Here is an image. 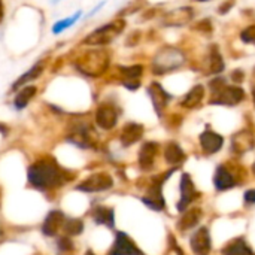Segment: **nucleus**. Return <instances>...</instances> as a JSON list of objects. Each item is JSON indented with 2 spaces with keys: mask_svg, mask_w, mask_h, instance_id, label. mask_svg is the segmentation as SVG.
Returning a JSON list of instances; mask_svg holds the SVG:
<instances>
[{
  "mask_svg": "<svg viewBox=\"0 0 255 255\" xmlns=\"http://www.w3.org/2000/svg\"><path fill=\"white\" fill-rule=\"evenodd\" d=\"M114 187V179L108 173H94L76 185L78 191L82 193H102Z\"/></svg>",
  "mask_w": 255,
  "mask_h": 255,
  "instance_id": "0eeeda50",
  "label": "nucleus"
},
{
  "mask_svg": "<svg viewBox=\"0 0 255 255\" xmlns=\"http://www.w3.org/2000/svg\"><path fill=\"white\" fill-rule=\"evenodd\" d=\"M253 100H254V105H255V85L253 87Z\"/></svg>",
  "mask_w": 255,
  "mask_h": 255,
  "instance_id": "79ce46f5",
  "label": "nucleus"
},
{
  "mask_svg": "<svg viewBox=\"0 0 255 255\" xmlns=\"http://www.w3.org/2000/svg\"><path fill=\"white\" fill-rule=\"evenodd\" d=\"M227 85V79L224 78V76H215V78H212L209 82H208V88L211 90V93H215V91H218V90H221L223 87H226Z\"/></svg>",
  "mask_w": 255,
  "mask_h": 255,
  "instance_id": "72a5a7b5",
  "label": "nucleus"
},
{
  "mask_svg": "<svg viewBox=\"0 0 255 255\" xmlns=\"http://www.w3.org/2000/svg\"><path fill=\"white\" fill-rule=\"evenodd\" d=\"M142 136H143V126L137 124V123H128L124 126L120 140H121L123 146H130V145L136 143L137 140H140Z\"/></svg>",
  "mask_w": 255,
  "mask_h": 255,
  "instance_id": "dca6fc26",
  "label": "nucleus"
},
{
  "mask_svg": "<svg viewBox=\"0 0 255 255\" xmlns=\"http://www.w3.org/2000/svg\"><path fill=\"white\" fill-rule=\"evenodd\" d=\"M223 143H224L223 136H220L215 131L206 130L200 136V145H202V148H203V151L206 154H215V152H218L221 149Z\"/></svg>",
  "mask_w": 255,
  "mask_h": 255,
  "instance_id": "f3484780",
  "label": "nucleus"
},
{
  "mask_svg": "<svg viewBox=\"0 0 255 255\" xmlns=\"http://www.w3.org/2000/svg\"><path fill=\"white\" fill-rule=\"evenodd\" d=\"M66 140L79 149H94L96 146L93 130L87 123H75L70 127Z\"/></svg>",
  "mask_w": 255,
  "mask_h": 255,
  "instance_id": "39448f33",
  "label": "nucleus"
},
{
  "mask_svg": "<svg viewBox=\"0 0 255 255\" xmlns=\"http://www.w3.org/2000/svg\"><path fill=\"white\" fill-rule=\"evenodd\" d=\"M126 28V19L118 18L114 21H109L108 24H103L100 27H97L94 31H91L85 39L84 43L85 45H91V46H105L108 43H111L118 34H121Z\"/></svg>",
  "mask_w": 255,
  "mask_h": 255,
  "instance_id": "20e7f679",
  "label": "nucleus"
},
{
  "mask_svg": "<svg viewBox=\"0 0 255 255\" xmlns=\"http://www.w3.org/2000/svg\"><path fill=\"white\" fill-rule=\"evenodd\" d=\"M187 63V54L184 49L173 46V45H164L160 48L151 61V70L157 76H163L172 72L179 70Z\"/></svg>",
  "mask_w": 255,
  "mask_h": 255,
  "instance_id": "f03ea898",
  "label": "nucleus"
},
{
  "mask_svg": "<svg viewBox=\"0 0 255 255\" xmlns=\"http://www.w3.org/2000/svg\"><path fill=\"white\" fill-rule=\"evenodd\" d=\"M230 78H232V81H233L236 85H239V84H242V82H244V79H245V73H244V70H242V69H236V70H233V72H232Z\"/></svg>",
  "mask_w": 255,
  "mask_h": 255,
  "instance_id": "e433bc0d",
  "label": "nucleus"
},
{
  "mask_svg": "<svg viewBox=\"0 0 255 255\" xmlns=\"http://www.w3.org/2000/svg\"><path fill=\"white\" fill-rule=\"evenodd\" d=\"M85 255H96V254H94V253H93V251H91V250H88V251H87V253H85Z\"/></svg>",
  "mask_w": 255,
  "mask_h": 255,
  "instance_id": "c03bdc74",
  "label": "nucleus"
},
{
  "mask_svg": "<svg viewBox=\"0 0 255 255\" xmlns=\"http://www.w3.org/2000/svg\"><path fill=\"white\" fill-rule=\"evenodd\" d=\"M146 93H148V96H149V99H151V102H152V106H154V109L160 114L166 106H167V103L172 100V94L170 93H167L166 90H164V87L160 84V82H157V81H154V82H151L149 84V87L146 88Z\"/></svg>",
  "mask_w": 255,
  "mask_h": 255,
  "instance_id": "ddd939ff",
  "label": "nucleus"
},
{
  "mask_svg": "<svg viewBox=\"0 0 255 255\" xmlns=\"http://www.w3.org/2000/svg\"><path fill=\"white\" fill-rule=\"evenodd\" d=\"M214 182H215V188L220 190V191H226L232 187H235V178L230 175V172L224 167V166H220L217 169V173H215V178H214Z\"/></svg>",
  "mask_w": 255,
  "mask_h": 255,
  "instance_id": "5701e85b",
  "label": "nucleus"
},
{
  "mask_svg": "<svg viewBox=\"0 0 255 255\" xmlns=\"http://www.w3.org/2000/svg\"><path fill=\"white\" fill-rule=\"evenodd\" d=\"M75 173L64 169L55 158L43 157L33 161L27 169V181L30 187L37 191L49 193L64 185L70 184L75 179Z\"/></svg>",
  "mask_w": 255,
  "mask_h": 255,
  "instance_id": "f257e3e1",
  "label": "nucleus"
},
{
  "mask_svg": "<svg viewBox=\"0 0 255 255\" xmlns=\"http://www.w3.org/2000/svg\"><path fill=\"white\" fill-rule=\"evenodd\" d=\"M196 3H208V1H212V0H194Z\"/></svg>",
  "mask_w": 255,
  "mask_h": 255,
  "instance_id": "a19ab883",
  "label": "nucleus"
},
{
  "mask_svg": "<svg viewBox=\"0 0 255 255\" xmlns=\"http://www.w3.org/2000/svg\"><path fill=\"white\" fill-rule=\"evenodd\" d=\"M142 202L154 211H163L164 209V199L161 196V182H155L148 190V193L142 199Z\"/></svg>",
  "mask_w": 255,
  "mask_h": 255,
  "instance_id": "6ab92c4d",
  "label": "nucleus"
},
{
  "mask_svg": "<svg viewBox=\"0 0 255 255\" xmlns=\"http://www.w3.org/2000/svg\"><path fill=\"white\" fill-rule=\"evenodd\" d=\"M118 70L121 76L127 81H139L143 75V66L142 64H131V66H118Z\"/></svg>",
  "mask_w": 255,
  "mask_h": 255,
  "instance_id": "bb28decb",
  "label": "nucleus"
},
{
  "mask_svg": "<svg viewBox=\"0 0 255 255\" xmlns=\"http://www.w3.org/2000/svg\"><path fill=\"white\" fill-rule=\"evenodd\" d=\"M235 3H236V0H224L220 6H218V13L220 15H227L232 9H233V6H235Z\"/></svg>",
  "mask_w": 255,
  "mask_h": 255,
  "instance_id": "c9c22d12",
  "label": "nucleus"
},
{
  "mask_svg": "<svg viewBox=\"0 0 255 255\" xmlns=\"http://www.w3.org/2000/svg\"><path fill=\"white\" fill-rule=\"evenodd\" d=\"M223 255H255L253 250L247 245L244 239H238L232 244H229L224 250Z\"/></svg>",
  "mask_w": 255,
  "mask_h": 255,
  "instance_id": "393cba45",
  "label": "nucleus"
},
{
  "mask_svg": "<svg viewBox=\"0 0 255 255\" xmlns=\"http://www.w3.org/2000/svg\"><path fill=\"white\" fill-rule=\"evenodd\" d=\"M253 169H254V173H255V164H254V167H253Z\"/></svg>",
  "mask_w": 255,
  "mask_h": 255,
  "instance_id": "a18cd8bd",
  "label": "nucleus"
},
{
  "mask_svg": "<svg viewBox=\"0 0 255 255\" xmlns=\"http://www.w3.org/2000/svg\"><path fill=\"white\" fill-rule=\"evenodd\" d=\"M36 93H37V88H36L34 85H24L22 88L18 90V93H16V96H15V99H13V103H12L13 108H15L16 111L25 109L27 105L31 102V99L36 96Z\"/></svg>",
  "mask_w": 255,
  "mask_h": 255,
  "instance_id": "aec40b11",
  "label": "nucleus"
},
{
  "mask_svg": "<svg viewBox=\"0 0 255 255\" xmlns=\"http://www.w3.org/2000/svg\"><path fill=\"white\" fill-rule=\"evenodd\" d=\"M3 235H4V232H3V229L0 227V241H1V238H3Z\"/></svg>",
  "mask_w": 255,
  "mask_h": 255,
  "instance_id": "37998d69",
  "label": "nucleus"
},
{
  "mask_svg": "<svg viewBox=\"0 0 255 255\" xmlns=\"http://www.w3.org/2000/svg\"><path fill=\"white\" fill-rule=\"evenodd\" d=\"M194 18V9L191 6H181L167 10L161 18L163 27H184Z\"/></svg>",
  "mask_w": 255,
  "mask_h": 255,
  "instance_id": "6e6552de",
  "label": "nucleus"
},
{
  "mask_svg": "<svg viewBox=\"0 0 255 255\" xmlns=\"http://www.w3.org/2000/svg\"><path fill=\"white\" fill-rule=\"evenodd\" d=\"M55 247H57V253H60V254H69V253H73V250H75L72 238L66 236V235L57 236Z\"/></svg>",
  "mask_w": 255,
  "mask_h": 255,
  "instance_id": "7c9ffc66",
  "label": "nucleus"
},
{
  "mask_svg": "<svg viewBox=\"0 0 255 255\" xmlns=\"http://www.w3.org/2000/svg\"><path fill=\"white\" fill-rule=\"evenodd\" d=\"M123 85L130 90V91H136L140 88V79L139 81H127V79H123Z\"/></svg>",
  "mask_w": 255,
  "mask_h": 255,
  "instance_id": "4c0bfd02",
  "label": "nucleus"
},
{
  "mask_svg": "<svg viewBox=\"0 0 255 255\" xmlns=\"http://www.w3.org/2000/svg\"><path fill=\"white\" fill-rule=\"evenodd\" d=\"M241 40L247 45H255V22L241 31Z\"/></svg>",
  "mask_w": 255,
  "mask_h": 255,
  "instance_id": "473e14b6",
  "label": "nucleus"
},
{
  "mask_svg": "<svg viewBox=\"0 0 255 255\" xmlns=\"http://www.w3.org/2000/svg\"><path fill=\"white\" fill-rule=\"evenodd\" d=\"M194 199H196V190H194L193 181H191L190 175L184 173L182 181H181V200L178 203V209L182 212Z\"/></svg>",
  "mask_w": 255,
  "mask_h": 255,
  "instance_id": "a211bd4d",
  "label": "nucleus"
},
{
  "mask_svg": "<svg viewBox=\"0 0 255 255\" xmlns=\"http://www.w3.org/2000/svg\"><path fill=\"white\" fill-rule=\"evenodd\" d=\"M245 202L247 203H255V190H250L245 193Z\"/></svg>",
  "mask_w": 255,
  "mask_h": 255,
  "instance_id": "58836bf2",
  "label": "nucleus"
},
{
  "mask_svg": "<svg viewBox=\"0 0 255 255\" xmlns=\"http://www.w3.org/2000/svg\"><path fill=\"white\" fill-rule=\"evenodd\" d=\"M194 28H196L197 31H202V33H205V34H208V33H212V21H211L209 18H205V19L199 21V22L194 25Z\"/></svg>",
  "mask_w": 255,
  "mask_h": 255,
  "instance_id": "f704fd0d",
  "label": "nucleus"
},
{
  "mask_svg": "<svg viewBox=\"0 0 255 255\" xmlns=\"http://www.w3.org/2000/svg\"><path fill=\"white\" fill-rule=\"evenodd\" d=\"M108 255H143L134 242L123 232H117L115 241Z\"/></svg>",
  "mask_w": 255,
  "mask_h": 255,
  "instance_id": "9b49d317",
  "label": "nucleus"
},
{
  "mask_svg": "<svg viewBox=\"0 0 255 255\" xmlns=\"http://www.w3.org/2000/svg\"><path fill=\"white\" fill-rule=\"evenodd\" d=\"M199 218H200V211L199 209H193V211H190V212H187L184 215L179 227L181 229H191V227H194L199 223Z\"/></svg>",
  "mask_w": 255,
  "mask_h": 255,
  "instance_id": "2f4dec72",
  "label": "nucleus"
},
{
  "mask_svg": "<svg viewBox=\"0 0 255 255\" xmlns=\"http://www.w3.org/2000/svg\"><path fill=\"white\" fill-rule=\"evenodd\" d=\"M91 218L96 224L114 229L115 226V212L108 206H94L91 209Z\"/></svg>",
  "mask_w": 255,
  "mask_h": 255,
  "instance_id": "2eb2a0df",
  "label": "nucleus"
},
{
  "mask_svg": "<svg viewBox=\"0 0 255 255\" xmlns=\"http://www.w3.org/2000/svg\"><path fill=\"white\" fill-rule=\"evenodd\" d=\"M205 69H206L208 75H215V76L221 75L226 70V61H224V57H223L218 45H211L208 48Z\"/></svg>",
  "mask_w": 255,
  "mask_h": 255,
  "instance_id": "f8f14e48",
  "label": "nucleus"
},
{
  "mask_svg": "<svg viewBox=\"0 0 255 255\" xmlns=\"http://www.w3.org/2000/svg\"><path fill=\"white\" fill-rule=\"evenodd\" d=\"M64 221H66V215L63 214V211L60 209H51L42 226H40V232L45 238H57L60 230H63V226H64Z\"/></svg>",
  "mask_w": 255,
  "mask_h": 255,
  "instance_id": "1a4fd4ad",
  "label": "nucleus"
},
{
  "mask_svg": "<svg viewBox=\"0 0 255 255\" xmlns=\"http://www.w3.org/2000/svg\"><path fill=\"white\" fill-rule=\"evenodd\" d=\"M254 78H255V67H254Z\"/></svg>",
  "mask_w": 255,
  "mask_h": 255,
  "instance_id": "49530a36",
  "label": "nucleus"
},
{
  "mask_svg": "<svg viewBox=\"0 0 255 255\" xmlns=\"http://www.w3.org/2000/svg\"><path fill=\"white\" fill-rule=\"evenodd\" d=\"M157 154V145L154 142H148L142 146L139 152V164L142 169H149L154 163V157Z\"/></svg>",
  "mask_w": 255,
  "mask_h": 255,
  "instance_id": "b1692460",
  "label": "nucleus"
},
{
  "mask_svg": "<svg viewBox=\"0 0 255 255\" xmlns=\"http://www.w3.org/2000/svg\"><path fill=\"white\" fill-rule=\"evenodd\" d=\"M253 145H254V139H253L251 133H248V131H242V133L236 134L235 139H233V146L239 152L251 149Z\"/></svg>",
  "mask_w": 255,
  "mask_h": 255,
  "instance_id": "cd10ccee",
  "label": "nucleus"
},
{
  "mask_svg": "<svg viewBox=\"0 0 255 255\" xmlns=\"http://www.w3.org/2000/svg\"><path fill=\"white\" fill-rule=\"evenodd\" d=\"M109 61H111L109 54L105 49H94V51L84 54L78 60L76 67L81 73L91 76V78H97L108 70Z\"/></svg>",
  "mask_w": 255,
  "mask_h": 255,
  "instance_id": "7ed1b4c3",
  "label": "nucleus"
},
{
  "mask_svg": "<svg viewBox=\"0 0 255 255\" xmlns=\"http://www.w3.org/2000/svg\"><path fill=\"white\" fill-rule=\"evenodd\" d=\"M203 97H205V87L202 84H197L184 96L181 105L184 108H187V109H193V108H196V106H199L202 103Z\"/></svg>",
  "mask_w": 255,
  "mask_h": 255,
  "instance_id": "4be33fe9",
  "label": "nucleus"
},
{
  "mask_svg": "<svg viewBox=\"0 0 255 255\" xmlns=\"http://www.w3.org/2000/svg\"><path fill=\"white\" fill-rule=\"evenodd\" d=\"M184 158H185V154L182 152V149H181L176 143H170V145L166 148V160H167L169 163L176 164V163L184 161Z\"/></svg>",
  "mask_w": 255,
  "mask_h": 255,
  "instance_id": "c756f323",
  "label": "nucleus"
},
{
  "mask_svg": "<svg viewBox=\"0 0 255 255\" xmlns=\"http://www.w3.org/2000/svg\"><path fill=\"white\" fill-rule=\"evenodd\" d=\"M61 232L66 236H70V238L79 236L84 232V221L81 218H66Z\"/></svg>",
  "mask_w": 255,
  "mask_h": 255,
  "instance_id": "a878e982",
  "label": "nucleus"
},
{
  "mask_svg": "<svg viewBox=\"0 0 255 255\" xmlns=\"http://www.w3.org/2000/svg\"><path fill=\"white\" fill-rule=\"evenodd\" d=\"M245 100V90L239 85H226L221 90L212 93L211 105L220 106H236Z\"/></svg>",
  "mask_w": 255,
  "mask_h": 255,
  "instance_id": "423d86ee",
  "label": "nucleus"
},
{
  "mask_svg": "<svg viewBox=\"0 0 255 255\" xmlns=\"http://www.w3.org/2000/svg\"><path fill=\"white\" fill-rule=\"evenodd\" d=\"M105 4H106V0L100 1V3H99V4H97L96 7H93V9H91V12H90V13H88L87 16H88V18H91L93 15H96V13H97V12H99V10H100V9L103 7V6H105Z\"/></svg>",
  "mask_w": 255,
  "mask_h": 255,
  "instance_id": "ea45409f",
  "label": "nucleus"
},
{
  "mask_svg": "<svg viewBox=\"0 0 255 255\" xmlns=\"http://www.w3.org/2000/svg\"><path fill=\"white\" fill-rule=\"evenodd\" d=\"M43 63L42 61H39V63H36L34 66H31L24 75H21L16 81H15V84L12 85V91H18L19 88H22L27 82H31V81H34L36 78H39L40 75H42V72H43Z\"/></svg>",
  "mask_w": 255,
  "mask_h": 255,
  "instance_id": "412c9836",
  "label": "nucleus"
},
{
  "mask_svg": "<svg viewBox=\"0 0 255 255\" xmlns=\"http://www.w3.org/2000/svg\"><path fill=\"white\" fill-rule=\"evenodd\" d=\"M191 248L196 255L211 254V235L206 227L199 229L191 238Z\"/></svg>",
  "mask_w": 255,
  "mask_h": 255,
  "instance_id": "4468645a",
  "label": "nucleus"
},
{
  "mask_svg": "<svg viewBox=\"0 0 255 255\" xmlns=\"http://www.w3.org/2000/svg\"><path fill=\"white\" fill-rule=\"evenodd\" d=\"M81 16H82V10H78V12H76V13H73L72 16H67V18H64V19L57 21V22L52 25V33H54V34H60V33H63V31H64V30H67L69 27L75 25V22H78Z\"/></svg>",
  "mask_w": 255,
  "mask_h": 255,
  "instance_id": "c85d7f7f",
  "label": "nucleus"
},
{
  "mask_svg": "<svg viewBox=\"0 0 255 255\" xmlns=\"http://www.w3.org/2000/svg\"><path fill=\"white\" fill-rule=\"evenodd\" d=\"M94 120L102 130H112L118 123V111L112 103H102L96 111Z\"/></svg>",
  "mask_w": 255,
  "mask_h": 255,
  "instance_id": "9d476101",
  "label": "nucleus"
}]
</instances>
